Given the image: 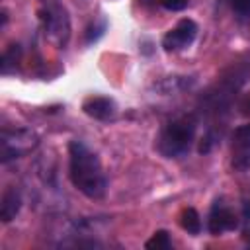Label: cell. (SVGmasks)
<instances>
[{"mask_svg": "<svg viewBox=\"0 0 250 250\" xmlns=\"http://www.w3.org/2000/svg\"><path fill=\"white\" fill-rule=\"evenodd\" d=\"M21 207V197L20 193L16 191V188H8L4 193H2V199H0V219L4 223H10L18 211Z\"/></svg>", "mask_w": 250, "mask_h": 250, "instance_id": "8", "label": "cell"}, {"mask_svg": "<svg viewBox=\"0 0 250 250\" xmlns=\"http://www.w3.org/2000/svg\"><path fill=\"white\" fill-rule=\"evenodd\" d=\"M82 109L86 115L94 117V119H100V121H105V119H111L113 113H115V104L111 98H104V96H92L88 98L84 104H82Z\"/></svg>", "mask_w": 250, "mask_h": 250, "instance_id": "7", "label": "cell"}, {"mask_svg": "<svg viewBox=\"0 0 250 250\" xmlns=\"http://www.w3.org/2000/svg\"><path fill=\"white\" fill-rule=\"evenodd\" d=\"M234 143L244 148V150H250V125H244V127H238L234 131Z\"/></svg>", "mask_w": 250, "mask_h": 250, "instance_id": "12", "label": "cell"}, {"mask_svg": "<svg viewBox=\"0 0 250 250\" xmlns=\"http://www.w3.org/2000/svg\"><path fill=\"white\" fill-rule=\"evenodd\" d=\"M104 31H105V21H104V20H102L100 23H98V21L90 23L88 29H86V41H88V43L98 41V39L104 35Z\"/></svg>", "mask_w": 250, "mask_h": 250, "instance_id": "13", "label": "cell"}, {"mask_svg": "<svg viewBox=\"0 0 250 250\" xmlns=\"http://www.w3.org/2000/svg\"><path fill=\"white\" fill-rule=\"evenodd\" d=\"M70 154V182L90 199H98L105 193L107 180L102 172V164L98 156L80 141H72L68 145Z\"/></svg>", "mask_w": 250, "mask_h": 250, "instance_id": "1", "label": "cell"}, {"mask_svg": "<svg viewBox=\"0 0 250 250\" xmlns=\"http://www.w3.org/2000/svg\"><path fill=\"white\" fill-rule=\"evenodd\" d=\"M230 6L238 12V14H246L250 16V0H229Z\"/></svg>", "mask_w": 250, "mask_h": 250, "instance_id": "15", "label": "cell"}, {"mask_svg": "<svg viewBox=\"0 0 250 250\" xmlns=\"http://www.w3.org/2000/svg\"><path fill=\"white\" fill-rule=\"evenodd\" d=\"M41 4H45L47 8H51V6H57V0H41Z\"/></svg>", "mask_w": 250, "mask_h": 250, "instance_id": "16", "label": "cell"}, {"mask_svg": "<svg viewBox=\"0 0 250 250\" xmlns=\"http://www.w3.org/2000/svg\"><path fill=\"white\" fill-rule=\"evenodd\" d=\"M180 225L186 232L189 234H199L201 232V219H199V213L193 209V207H188L182 211L180 215Z\"/></svg>", "mask_w": 250, "mask_h": 250, "instance_id": "9", "label": "cell"}, {"mask_svg": "<svg viewBox=\"0 0 250 250\" xmlns=\"http://www.w3.org/2000/svg\"><path fill=\"white\" fill-rule=\"evenodd\" d=\"M20 57H21L20 45H10V47L4 51V55H2V74H8V72H10V64L16 66L18 61H20Z\"/></svg>", "mask_w": 250, "mask_h": 250, "instance_id": "11", "label": "cell"}, {"mask_svg": "<svg viewBox=\"0 0 250 250\" xmlns=\"http://www.w3.org/2000/svg\"><path fill=\"white\" fill-rule=\"evenodd\" d=\"M195 35H197V25H195V21H191V20L186 18V20H180L178 25H176L172 31H168V33L164 35L162 45H164L166 51H178V49L188 47V45L195 39Z\"/></svg>", "mask_w": 250, "mask_h": 250, "instance_id": "5", "label": "cell"}, {"mask_svg": "<svg viewBox=\"0 0 250 250\" xmlns=\"http://www.w3.org/2000/svg\"><path fill=\"white\" fill-rule=\"evenodd\" d=\"M160 4L170 12H180L188 6V0H160Z\"/></svg>", "mask_w": 250, "mask_h": 250, "instance_id": "14", "label": "cell"}, {"mask_svg": "<svg viewBox=\"0 0 250 250\" xmlns=\"http://www.w3.org/2000/svg\"><path fill=\"white\" fill-rule=\"evenodd\" d=\"M35 145H37V135L31 133L29 129H16L12 133L4 131L2 133V148H0L2 162L18 158L20 154L31 150Z\"/></svg>", "mask_w": 250, "mask_h": 250, "instance_id": "4", "label": "cell"}, {"mask_svg": "<svg viewBox=\"0 0 250 250\" xmlns=\"http://www.w3.org/2000/svg\"><path fill=\"white\" fill-rule=\"evenodd\" d=\"M41 20H43L47 39L53 41L57 47H62L68 39V33H70L66 10L59 8V6H51V8H47V12H41Z\"/></svg>", "mask_w": 250, "mask_h": 250, "instance_id": "3", "label": "cell"}, {"mask_svg": "<svg viewBox=\"0 0 250 250\" xmlns=\"http://www.w3.org/2000/svg\"><path fill=\"white\" fill-rule=\"evenodd\" d=\"M193 135H195L193 119H188V117L176 119L162 129L158 137V150L168 158L184 156L193 141Z\"/></svg>", "mask_w": 250, "mask_h": 250, "instance_id": "2", "label": "cell"}, {"mask_svg": "<svg viewBox=\"0 0 250 250\" xmlns=\"http://www.w3.org/2000/svg\"><path fill=\"white\" fill-rule=\"evenodd\" d=\"M145 248H148V250H170L172 248V240H170L166 230H156L152 234V238L146 240Z\"/></svg>", "mask_w": 250, "mask_h": 250, "instance_id": "10", "label": "cell"}, {"mask_svg": "<svg viewBox=\"0 0 250 250\" xmlns=\"http://www.w3.org/2000/svg\"><path fill=\"white\" fill-rule=\"evenodd\" d=\"M207 227H209L211 234H223L225 230H234L238 227V221H236V217H234V213L230 209L215 205L211 215H209Z\"/></svg>", "mask_w": 250, "mask_h": 250, "instance_id": "6", "label": "cell"}]
</instances>
